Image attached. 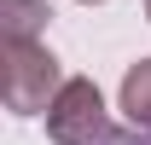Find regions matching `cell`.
Returning <instances> with one entry per match:
<instances>
[{
  "label": "cell",
  "mask_w": 151,
  "mask_h": 145,
  "mask_svg": "<svg viewBox=\"0 0 151 145\" xmlns=\"http://www.w3.org/2000/svg\"><path fill=\"white\" fill-rule=\"evenodd\" d=\"M70 75H58V58L47 41H0V99L12 116H47Z\"/></svg>",
  "instance_id": "6da1fadb"
},
{
  "label": "cell",
  "mask_w": 151,
  "mask_h": 145,
  "mask_svg": "<svg viewBox=\"0 0 151 145\" xmlns=\"http://www.w3.org/2000/svg\"><path fill=\"white\" fill-rule=\"evenodd\" d=\"M99 145H139V139H128V134H111V139H99Z\"/></svg>",
  "instance_id": "5b68a950"
},
{
  "label": "cell",
  "mask_w": 151,
  "mask_h": 145,
  "mask_svg": "<svg viewBox=\"0 0 151 145\" xmlns=\"http://www.w3.org/2000/svg\"><path fill=\"white\" fill-rule=\"evenodd\" d=\"M116 105H122V116H128V128H139V134H151V58H139V64H128V75H122V93H116Z\"/></svg>",
  "instance_id": "3957f363"
},
{
  "label": "cell",
  "mask_w": 151,
  "mask_h": 145,
  "mask_svg": "<svg viewBox=\"0 0 151 145\" xmlns=\"http://www.w3.org/2000/svg\"><path fill=\"white\" fill-rule=\"evenodd\" d=\"M47 18H52L47 0H6V12H0V23H6L12 41H35V29H41Z\"/></svg>",
  "instance_id": "277c9868"
},
{
  "label": "cell",
  "mask_w": 151,
  "mask_h": 145,
  "mask_svg": "<svg viewBox=\"0 0 151 145\" xmlns=\"http://www.w3.org/2000/svg\"><path fill=\"white\" fill-rule=\"evenodd\" d=\"M81 6H93V0H81Z\"/></svg>",
  "instance_id": "52a82bcc"
},
{
  "label": "cell",
  "mask_w": 151,
  "mask_h": 145,
  "mask_svg": "<svg viewBox=\"0 0 151 145\" xmlns=\"http://www.w3.org/2000/svg\"><path fill=\"white\" fill-rule=\"evenodd\" d=\"M145 18H151V0H145Z\"/></svg>",
  "instance_id": "8992f818"
},
{
  "label": "cell",
  "mask_w": 151,
  "mask_h": 145,
  "mask_svg": "<svg viewBox=\"0 0 151 145\" xmlns=\"http://www.w3.org/2000/svg\"><path fill=\"white\" fill-rule=\"evenodd\" d=\"M47 139L52 145H99V139H111L105 93L93 87V75H70L58 87L52 110H47Z\"/></svg>",
  "instance_id": "7a4b0ae2"
}]
</instances>
